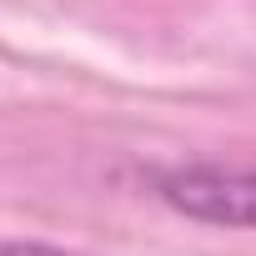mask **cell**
Here are the masks:
<instances>
[{
  "mask_svg": "<svg viewBox=\"0 0 256 256\" xmlns=\"http://www.w3.org/2000/svg\"><path fill=\"white\" fill-rule=\"evenodd\" d=\"M156 196L191 221L256 231V166H176L156 176Z\"/></svg>",
  "mask_w": 256,
  "mask_h": 256,
  "instance_id": "cell-1",
  "label": "cell"
}]
</instances>
